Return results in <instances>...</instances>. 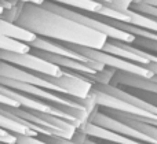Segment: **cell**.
I'll use <instances>...</instances> for the list:
<instances>
[{
    "mask_svg": "<svg viewBox=\"0 0 157 144\" xmlns=\"http://www.w3.org/2000/svg\"><path fill=\"white\" fill-rule=\"evenodd\" d=\"M65 45L69 47L71 49H73V51H76L77 54L101 63V65H103L105 67H112V69H114V70L128 71V73H134V74H138V76H142V77H147V78H152L153 77V74L150 73L145 66L130 62V60H125V59H123V58L114 56V55L108 54V52L102 51V49L87 48V47L73 45V44H65Z\"/></svg>",
    "mask_w": 157,
    "mask_h": 144,
    "instance_id": "cell-3",
    "label": "cell"
},
{
    "mask_svg": "<svg viewBox=\"0 0 157 144\" xmlns=\"http://www.w3.org/2000/svg\"><path fill=\"white\" fill-rule=\"evenodd\" d=\"M44 78L48 80L52 85H55L59 93L75 99H87L91 95L92 87H94V84L87 78H84L83 76L66 70H63L62 76L59 77L44 76Z\"/></svg>",
    "mask_w": 157,
    "mask_h": 144,
    "instance_id": "cell-5",
    "label": "cell"
},
{
    "mask_svg": "<svg viewBox=\"0 0 157 144\" xmlns=\"http://www.w3.org/2000/svg\"><path fill=\"white\" fill-rule=\"evenodd\" d=\"M48 2H54L57 4L65 5V7H71L75 10L92 14H99L105 7L103 4L95 2V0H48Z\"/></svg>",
    "mask_w": 157,
    "mask_h": 144,
    "instance_id": "cell-10",
    "label": "cell"
},
{
    "mask_svg": "<svg viewBox=\"0 0 157 144\" xmlns=\"http://www.w3.org/2000/svg\"><path fill=\"white\" fill-rule=\"evenodd\" d=\"M14 22L37 37H44L62 44L103 49L109 40L103 33L35 3H19Z\"/></svg>",
    "mask_w": 157,
    "mask_h": 144,
    "instance_id": "cell-1",
    "label": "cell"
},
{
    "mask_svg": "<svg viewBox=\"0 0 157 144\" xmlns=\"http://www.w3.org/2000/svg\"><path fill=\"white\" fill-rule=\"evenodd\" d=\"M29 45L33 49H39V51L50 52V54L61 55V56H66V58H73V59L83 60V62H87V63L95 62V60H91L88 58L83 56V55L77 54L76 51L71 49L65 44L58 43V41H54V40H48V38H44V37H36V40L33 43H30Z\"/></svg>",
    "mask_w": 157,
    "mask_h": 144,
    "instance_id": "cell-8",
    "label": "cell"
},
{
    "mask_svg": "<svg viewBox=\"0 0 157 144\" xmlns=\"http://www.w3.org/2000/svg\"><path fill=\"white\" fill-rule=\"evenodd\" d=\"M15 144H48L43 137L39 136H25V135H15Z\"/></svg>",
    "mask_w": 157,
    "mask_h": 144,
    "instance_id": "cell-12",
    "label": "cell"
},
{
    "mask_svg": "<svg viewBox=\"0 0 157 144\" xmlns=\"http://www.w3.org/2000/svg\"><path fill=\"white\" fill-rule=\"evenodd\" d=\"M0 76L15 80V81L32 84V85H36V87H40V88H44V89L54 91V92L59 93L58 88L55 85H52L48 80L44 78L43 74H37V73H33V71L25 70V69L17 67V66L10 65L7 62H3V60H0Z\"/></svg>",
    "mask_w": 157,
    "mask_h": 144,
    "instance_id": "cell-7",
    "label": "cell"
},
{
    "mask_svg": "<svg viewBox=\"0 0 157 144\" xmlns=\"http://www.w3.org/2000/svg\"><path fill=\"white\" fill-rule=\"evenodd\" d=\"M128 91V92L134 93V95L139 96L141 99H144V100H146L147 103L153 104V106L157 107V95H155V93H149V92H142V91H136V89H125Z\"/></svg>",
    "mask_w": 157,
    "mask_h": 144,
    "instance_id": "cell-13",
    "label": "cell"
},
{
    "mask_svg": "<svg viewBox=\"0 0 157 144\" xmlns=\"http://www.w3.org/2000/svg\"><path fill=\"white\" fill-rule=\"evenodd\" d=\"M130 8L134 11H136V13L142 14V15L149 16V18L156 19L157 21V7H155V5L144 4V3H132Z\"/></svg>",
    "mask_w": 157,
    "mask_h": 144,
    "instance_id": "cell-11",
    "label": "cell"
},
{
    "mask_svg": "<svg viewBox=\"0 0 157 144\" xmlns=\"http://www.w3.org/2000/svg\"><path fill=\"white\" fill-rule=\"evenodd\" d=\"M0 104L2 106H8V107H19V104L17 103L15 100H13L11 98L6 96L4 93L0 92Z\"/></svg>",
    "mask_w": 157,
    "mask_h": 144,
    "instance_id": "cell-15",
    "label": "cell"
},
{
    "mask_svg": "<svg viewBox=\"0 0 157 144\" xmlns=\"http://www.w3.org/2000/svg\"><path fill=\"white\" fill-rule=\"evenodd\" d=\"M17 2H22V3H35V4H41L44 0H17Z\"/></svg>",
    "mask_w": 157,
    "mask_h": 144,
    "instance_id": "cell-17",
    "label": "cell"
},
{
    "mask_svg": "<svg viewBox=\"0 0 157 144\" xmlns=\"http://www.w3.org/2000/svg\"><path fill=\"white\" fill-rule=\"evenodd\" d=\"M97 142H98V140H97ZM101 144H114V143H110V142H99Z\"/></svg>",
    "mask_w": 157,
    "mask_h": 144,
    "instance_id": "cell-18",
    "label": "cell"
},
{
    "mask_svg": "<svg viewBox=\"0 0 157 144\" xmlns=\"http://www.w3.org/2000/svg\"><path fill=\"white\" fill-rule=\"evenodd\" d=\"M0 109L18 117L25 125L32 128L40 136H58L72 140L77 132V128L72 122L48 113L26 110L22 107H8L2 106V104H0Z\"/></svg>",
    "mask_w": 157,
    "mask_h": 144,
    "instance_id": "cell-2",
    "label": "cell"
},
{
    "mask_svg": "<svg viewBox=\"0 0 157 144\" xmlns=\"http://www.w3.org/2000/svg\"><path fill=\"white\" fill-rule=\"evenodd\" d=\"M0 60L7 62L10 65H14L17 67L25 69V70L33 71L43 76H51V77H59L62 76L63 70L58 67L57 65H52L48 60L37 56L33 52H26V54H18V52H8V51H0Z\"/></svg>",
    "mask_w": 157,
    "mask_h": 144,
    "instance_id": "cell-4",
    "label": "cell"
},
{
    "mask_svg": "<svg viewBox=\"0 0 157 144\" xmlns=\"http://www.w3.org/2000/svg\"><path fill=\"white\" fill-rule=\"evenodd\" d=\"M0 34L14 38V40L22 41V43H26V44L33 43L36 40V37H37L36 34L30 33L29 30L18 26L15 22L7 21V19L2 18V16H0Z\"/></svg>",
    "mask_w": 157,
    "mask_h": 144,
    "instance_id": "cell-9",
    "label": "cell"
},
{
    "mask_svg": "<svg viewBox=\"0 0 157 144\" xmlns=\"http://www.w3.org/2000/svg\"><path fill=\"white\" fill-rule=\"evenodd\" d=\"M0 144H4V143H0Z\"/></svg>",
    "mask_w": 157,
    "mask_h": 144,
    "instance_id": "cell-20",
    "label": "cell"
},
{
    "mask_svg": "<svg viewBox=\"0 0 157 144\" xmlns=\"http://www.w3.org/2000/svg\"><path fill=\"white\" fill-rule=\"evenodd\" d=\"M134 3H144V4H149V5L157 7V0H134Z\"/></svg>",
    "mask_w": 157,
    "mask_h": 144,
    "instance_id": "cell-16",
    "label": "cell"
},
{
    "mask_svg": "<svg viewBox=\"0 0 157 144\" xmlns=\"http://www.w3.org/2000/svg\"><path fill=\"white\" fill-rule=\"evenodd\" d=\"M131 2H132V3H134V0H131Z\"/></svg>",
    "mask_w": 157,
    "mask_h": 144,
    "instance_id": "cell-19",
    "label": "cell"
},
{
    "mask_svg": "<svg viewBox=\"0 0 157 144\" xmlns=\"http://www.w3.org/2000/svg\"><path fill=\"white\" fill-rule=\"evenodd\" d=\"M102 51L114 55V56L123 58L125 60H130V62L138 63L141 66H146L152 62H157L156 54L138 48L134 44L123 43V41H117V40H108V43L105 44Z\"/></svg>",
    "mask_w": 157,
    "mask_h": 144,
    "instance_id": "cell-6",
    "label": "cell"
},
{
    "mask_svg": "<svg viewBox=\"0 0 157 144\" xmlns=\"http://www.w3.org/2000/svg\"><path fill=\"white\" fill-rule=\"evenodd\" d=\"M48 144H80L76 143L75 140L71 139H63V137H58V136H41Z\"/></svg>",
    "mask_w": 157,
    "mask_h": 144,
    "instance_id": "cell-14",
    "label": "cell"
}]
</instances>
